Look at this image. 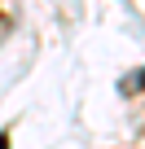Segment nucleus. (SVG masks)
I'll return each instance as SVG.
<instances>
[{
    "instance_id": "obj_1",
    "label": "nucleus",
    "mask_w": 145,
    "mask_h": 149,
    "mask_svg": "<svg viewBox=\"0 0 145 149\" xmlns=\"http://www.w3.org/2000/svg\"><path fill=\"white\" fill-rule=\"evenodd\" d=\"M136 84H141V88H145V70H136Z\"/></svg>"
}]
</instances>
